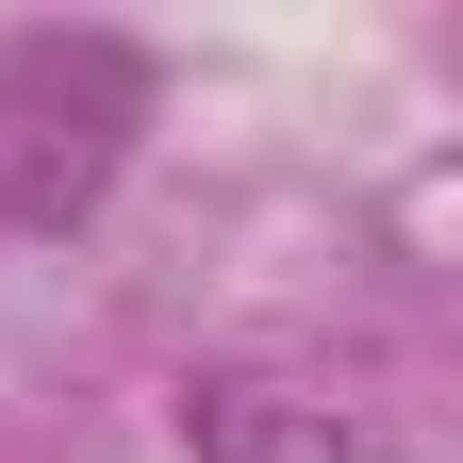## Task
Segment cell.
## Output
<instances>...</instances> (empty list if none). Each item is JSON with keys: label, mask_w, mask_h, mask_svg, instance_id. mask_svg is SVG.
I'll list each match as a JSON object with an SVG mask.
<instances>
[{"label": "cell", "mask_w": 463, "mask_h": 463, "mask_svg": "<svg viewBox=\"0 0 463 463\" xmlns=\"http://www.w3.org/2000/svg\"><path fill=\"white\" fill-rule=\"evenodd\" d=\"M183 447L199 463H397V430L315 364H215L183 381Z\"/></svg>", "instance_id": "7a4b0ae2"}, {"label": "cell", "mask_w": 463, "mask_h": 463, "mask_svg": "<svg viewBox=\"0 0 463 463\" xmlns=\"http://www.w3.org/2000/svg\"><path fill=\"white\" fill-rule=\"evenodd\" d=\"M149 133V50L133 33H17L0 50V232H67Z\"/></svg>", "instance_id": "6da1fadb"}]
</instances>
